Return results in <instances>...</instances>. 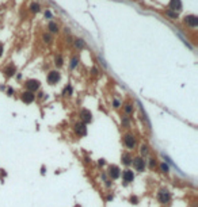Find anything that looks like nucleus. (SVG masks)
I'll return each mask as SVG.
<instances>
[{"instance_id":"obj_24","label":"nucleus","mask_w":198,"mask_h":207,"mask_svg":"<svg viewBox=\"0 0 198 207\" xmlns=\"http://www.w3.org/2000/svg\"><path fill=\"white\" fill-rule=\"evenodd\" d=\"M42 39H43V42H45V44H52V37H50L49 34H43V35H42Z\"/></svg>"},{"instance_id":"obj_32","label":"nucleus","mask_w":198,"mask_h":207,"mask_svg":"<svg viewBox=\"0 0 198 207\" xmlns=\"http://www.w3.org/2000/svg\"><path fill=\"white\" fill-rule=\"evenodd\" d=\"M3 53H4V46H3L2 44H0V57L3 56Z\"/></svg>"},{"instance_id":"obj_5","label":"nucleus","mask_w":198,"mask_h":207,"mask_svg":"<svg viewBox=\"0 0 198 207\" xmlns=\"http://www.w3.org/2000/svg\"><path fill=\"white\" fill-rule=\"evenodd\" d=\"M73 130H75V134L76 135L86 137L87 135V125H84L83 122H77V123H75Z\"/></svg>"},{"instance_id":"obj_33","label":"nucleus","mask_w":198,"mask_h":207,"mask_svg":"<svg viewBox=\"0 0 198 207\" xmlns=\"http://www.w3.org/2000/svg\"><path fill=\"white\" fill-rule=\"evenodd\" d=\"M91 73H92V75H98V69L96 68H92V69H91Z\"/></svg>"},{"instance_id":"obj_26","label":"nucleus","mask_w":198,"mask_h":207,"mask_svg":"<svg viewBox=\"0 0 198 207\" xmlns=\"http://www.w3.org/2000/svg\"><path fill=\"white\" fill-rule=\"evenodd\" d=\"M129 202L132 203V204H138V198L136 195H132V196L129 198Z\"/></svg>"},{"instance_id":"obj_10","label":"nucleus","mask_w":198,"mask_h":207,"mask_svg":"<svg viewBox=\"0 0 198 207\" xmlns=\"http://www.w3.org/2000/svg\"><path fill=\"white\" fill-rule=\"evenodd\" d=\"M185 23L194 29V27L198 26V18L195 16V15H186L185 16Z\"/></svg>"},{"instance_id":"obj_6","label":"nucleus","mask_w":198,"mask_h":207,"mask_svg":"<svg viewBox=\"0 0 198 207\" xmlns=\"http://www.w3.org/2000/svg\"><path fill=\"white\" fill-rule=\"evenodd\" d=\"M79 116H80L81 122L84 123V125L92 122V114H91V111L87 110V108H81L80 112H79Z\"/></svg>"},{"instance_id":"obj_17","label":"nucleus","mask_w":198,"mask_h":207,"mask_svg":"<svg viewBox=\"0 0 198 207\" xmlns=\"http://www.w3.org/2000/svg\"><path fill=\"white\" fill-rule=\"evenodd\" d=\"M54 65H56L57 68H61V66L64 65V61H62V57L60 54H57V56L54 57Z\"/></svg>"},{"instance_id":"obj_1","label":"nucleus","mask_w":198,"mask_h":207,"mask_svg":"<svg viewBox=\"0 0 198 207\" xmlns=\"http://www.w3.org/2000/svg\"><path fill=\"white\" fill-rule=\"evenodd\" d=\"M157 200H159L161 204H167L171 200V192L167 188H161L159 192H157Z\"/></svg>"},{"instance_id":"obj_3","label":"nucleus","mask_w":198,"mask_h":207,"mask_svg":"<svg viewBox=\"0 0 198 207\" xmlns=\"http://www.w3.org/2000/svg\"><path fill=\"white\" fill-rule=\"evenodd\" d=\"M132 164H133V168L138 172H144L145 171V167H146V162L142 157H134L132 160Z\"/></svg>"},{"instance_id":"obj_9","label":"nucleus","mask_w":198,"mask_h":207,"mask_svg":"<svg viewBox=\"0 0 198 207\" xmlns=\"http://www.w3.org/2000/svg\"><path fill=\"white\" fill-rule=\"evenodd\" d=\"M60 79H61V75L57 71H52V72H49V75H47V83H49L50 85L57 84L58 81H60Z\"/></svg>"},{"instance_id":"obj_8","label":"nucleus","mask_w":198,"mask_h":207,"mask_svg":"<svg viewBox=\"0 0 198 207\" xmlns=\"http://www.w3.org/2000/svg\"><path fill=\"white\" fill-rule=\"evenodd\" d=\"M21 99L23 103H26V104H31L33 101L35 100V95L33 92H30V91H23L22 92V95H21Z\"/></svg>"},{"instance_id":"obj_22","label":"nucleus","mask_w":198,"mask_h":207,"mask_svg":"<svg viewBox=\"0 0 198 207\" xmlns=\"http://www.w3.org/2000/svg\"><path fill=\"white\" fill-rule=\"evenodd\" d=\"M166 15H168V16H171L174 19H178V16H179V14L175 12V11H171V10H167L166 11Z\"/></svg>"},{"instance_id":"obj_4","label":"nucleus","mask_w":198,"mask_h":207,"mask_svg":"<svg viewBox=\"0 0 198 207\" xmlns=\"http://www.w3.org/2000/svg\"><path fill=\"white\" fill-rule=\"evenodd\" d=\"M124 145L130 150L134 149V146H136V137H134L133 134H130V133L125 134L124 135Z\"/></svg>"},{"instance_id":"obj_16","label":"nucleus","mask_w":198,"mask_h":207,"mask_svg":"<svg viewBox=\"0 0 198 207\" xmlns=\"http://www.w3.org/2000/svg\"><path fill=\"white\" fill-rule=\"evenodd\" d=\"M124 110H125V114H126V115H130V114H133L134 107H133L132 103H126L125 106H124Z\"/></svg>"},{"instance_id":"obj_30","label":"nucleus","mask_w":198,"mask_h":207,"mask_svg":"<svg viewBox=\"0 0 198 207\" xmlns=\"http://www.w3.org/2000/svg\"><path fill=\"white\" fill-rule=\"evenodd\" d=\"M105 164H106V161H105L103 158H101V160H99V161H98V165H99V167H103Z\"/></svg>"},{"instance_id":"obj_15","label":"nucleus","mask_w":198,"mask_h":207,"mask_svg":"<svg viewBox=\"0 0 198 207\" xmlns=\"http://www.w3.org/2000/svg\"><path fill=\"white\" fill-rule=\"evenodd\" d=\"M47 30H49L50 33H53V34L58 33V26H57V23H54V22H49V25H47Z\"/></svg>"},{"instance_id":"obj_31","label":"nucleus","mask_w":198,"mask_h":207,"mask_svg":"<svg viewBox=\"0 0 198 207\" xmlns=\"http://www.w3.org/2000/svg\"><path fill=\"white\" fill-rule=\"evenodd\" d=\"M12 93H14V89H12V88H8V89H7V95H8V96H12Z\"/></svg>"},{"instance_id":"obj_25","label":"nucleus","mask_w":198,"mask_h":207,"mask_svg":"<svg viewBox=\"0 0 198 207\" xmlns=\"http://www.w3.org/2000/svg\"><path fill=\"white\" fill-rule=\"evenodd\" d=\"M148 152H149L148 146H146V145H141V148H140V153H141V154L146 156V154H148Z\"/></svg>"},{"instance_id":"obj_14","label":"nucleus","mask_w":198,"mask_h":207,"mask_svg":"<svg viewBox=\"0 0 198 207\" xmlns=\"http://www.w3.org/2000/svg\"><path fill=\"white\" fill-rule=\"evenodd\" d=\"M15 72H16V68H15V65H12V64L4 68V73H6L7 77H12L15 75Z\"/></svg>"},{"instance_id":"obj_21","label":"nucleus","mask_w":198,"mask_h":207,"mask_svg":"<svg viewBox=\"0 0 198 207\" xmlns=\"http://www.w3.org/2000/svg\"><path fill=\"white\" fill-rule=\"evenodd\" d=\"M39 10H41V6H39L38 3H31V6H30L31 12H39Z\"/></svg>"},{"instance_id":"obj_13","label":"nucleus","mask_w":198,"mask_h":207,"mask_svg":"<svg viewBox=\"0 0 198 207\" xmlns=\"http://www.w3.org/2000/svg\"><path fill=\"white\" fill-rule=\"evenodd\" d=\"M132 160H133V157L130 156V153H122V156H121V161H122V164L124 165H130L132 164Z\"/></svg>"},{"instance_id":"obj_29","label":"nucleus","mask_w":198,"mask_h":207,"mask_svg":"<svg viewBox=\"0 0 198 207\" xmlns=\"http://www.w3.org/2000/svg\"><path fill=\"white\" fill-rule=\"evenodd\" d=\"M120 106H121V101L118 100V99H114V100H113V107H114V108H118Z\"/></svg>"},{"instance_id":"obj_19","label":"nucleus","mask_w":198,"mask_h":207,"mask_svg":"<svg viewBox=\"0 0 198 207\" xmlns=\"http://www.w3.org/2000/svg\"><path fill=\"white\" fill-rule=\"evenodd\" d=\"M75 46H76L77 49H84L86 46V42L81 39V38H77V39H75Z\"/></svg>"},{"instance_id":"obj_34","label":"nucleus","mask_w":198,"mask_h":207,"mask_svg":"<svg viewBox=\"0 0 198 207\" xmlns=\"http://www.w3.org/2000/svg\"><path fill=\"white\" fill-rule=\"evenodd\" d=\"M52 16V14H50V11H46L45 12V18H50Z\"/></svg>"},{"instance_id":"obj_11","label":"nucleus","mask_w":198,"mask_h":207,"mask_svg":"<svg viewBox=\"0 0 198 207\" xmlns=\"http://www.w3.org/2000/svg\"><path fill=\"white\" fill-rule=\"evenodd\" d=\"M122 180L125 181V184H129V183H132L134 180V173H133V171H130V169H126L122 172Z\"/></svg>"},{"instance_id":"obj_20","label":"nucleus","mask_w":198,"mask_h":207,"mask_svg":"<svg viewBox=\"0 0 198 207\" xmlns=\"http://www.w3.org/2000/svg\"><path fill=\"white\" fill-rule=\"evenodd\" d=\"M160 172H161V173H166V175H167L168 172H170V165H168V164L161 162V164H160Z\"/></svg>"},{"instance_id":"obj_12","label":"nucleus","mask_w":198,"mask_h":207,"mask_svg":"<svg viewBox=\"0 0 198 207\" xmlns=\"http://www.w3.org/2000/svg\"><path fill=\"white\" fill-rule=\"evenodd\" d=\"M168 8L171 10V11H175V12H178V11L182 10V2H180V0H170Z\"/></svg>"},{"instance_id":"obj_27","label":"nucleus","mask_w":198,"mask_h":207,"mask_svg":"<svg viewBox=\"0 0 198 207\" xmlns=\"http://www.w3.org/2000/svg\"><path fill=\"white\" fill-rule=\"evenodd\" d=\"M155 167H156V158L155 157H151V158H149V168L153 169Z\"/></svg>"},{"instance_id":"obj_28","label":"nucleus","mask_w":198,"mask_h":207,"mask_svg":"<svg viewBox=\"0 0 198 207\" xmlns=\"http://www.w3.org/2000/svg\"><path fill=\"white\" fill-rule=\"evenodd\" d=\"M129 118L128 116H122V125H124L125 127H129Z\"/></svg>"},{"instance_id":"obj_7","label":"nucleus","mask_w":198,"mask_h":207,"mask_svg":"<svg viewBox=\"0 0 198 207\" xmlns=\"http://www.w3.org/2000/svg\"><path fill=\"white\" fill-rule=\"evenodd\" d=\"M107 173H109V176H110L111 180H117V179L121 176V171L117 165H110L109 169H107Z\"/></svg>"},{"instance_id":"obj_18","label":"nucleus","mask_w":198,"mask_h":207,"mask_svg":"<svg viewBox=\"0 0 198 207\" xmlns=\"http://www.w3.org/2000/svg\"><path fill=\"white\" fill-rule=\"evenodd\" d=\"M72 92H73L72 85L68 84V85H67V87L64 88V91H62V96H71V95H72Z\"/></svg>"},{"instance_id":"obj_2","label":"nucleus","mask_w":198,"mask_h":207,"mask_svg":"<svg viewBox=\"0 0 198 207\" xmlns=\"http://www.w3.org/2000/svg\"><path fill=\"white\" fill-rule=\"evenodd\" d=\"M25 87L27 91H30V92H35V91H38L39 87H41V83H39V80H35V79H30V80H26V83H25Z\"/></svg>"},{"instance_id":"obj_23","label":"nucleus","mask_w":198,"mask_h":207,"mask_svg":"<svg viewBox=\"0 0 198 207\" xmlns=\"http://www.w3.org/2000/svg\"><path fill=\"white\" fill-rule=\"evenodd\" d=\"M77 65H79V58H77V57H73L72 60H71V68L75 69Z\"/></svg>"},{"instance_id":"obj_35","label":"nucleus","mask_w":198,"mask_h":207,"mask_svg":"<svg viewBox=\"0 0 198 207\" xmlns=\"http://www.w3.org/2000/svg\"><path fill=\"white\" fill-rule=\"evenodd\" d=\"M106 199H107V202H110V200H113V199H114V196H113V195H107V198H106Z\"/></svg>"}]
</instances>
